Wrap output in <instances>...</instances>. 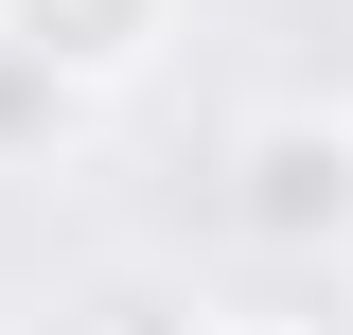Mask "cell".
<instances>
[{"mask_svg": "<svg viewBox=\"0 0 353 335\" xmlns=\"http://www.w3.org/2000/svg\"><path fill=\"white\" fill-rule=\"evenodd\" d=\"M71 141H88V88L53 71V53H18V36H0V176H53Z\"/></svg>", "mask_w": 353, "mask_h": 335, "instance_id": "cell-3", "label": "cell"}, {"mask_svg": "<svg viewBox=\"0 0 353 335\" xmlns=\"http://www.w3.org/2000/svg\"><path fill=\"white\" fill-rule=\"evenodd\" d=\"M0 36H18V53H53L71 88H124L141 53L176 36V0H0Z\"/></svg>", "mask_w": 353, "mask_h": 335, "instance_id": "cell-2", "label": "cell"}, {"mask_svg": "<svg viewBox=\"0 0 353 335\" xmlns=\"http://www.w3.org/2000/svg\"><path fill=\"white\" fill-rule=\"evenodd\" d=\"M230 230L265 265H336L353 247V106H248L230 124Z\"/></svg>", "mask_w": 353, "mask_h": 335, "instance_id": "cell-1", "label": "cell"}, {"mask_svg": "<svg viewBox=\"0 0 353 335\" xmlns=\"http://www.w3.org/2000/svg\"><path fill=\"white\" fill-rule=\"evenodd\" d=\"M194 335H301V318H194Z\"/></svg>", "mask_w": 353, "mask_h": 335, "instance_id": "cell-4", "label": "cell"}]
</instances>
